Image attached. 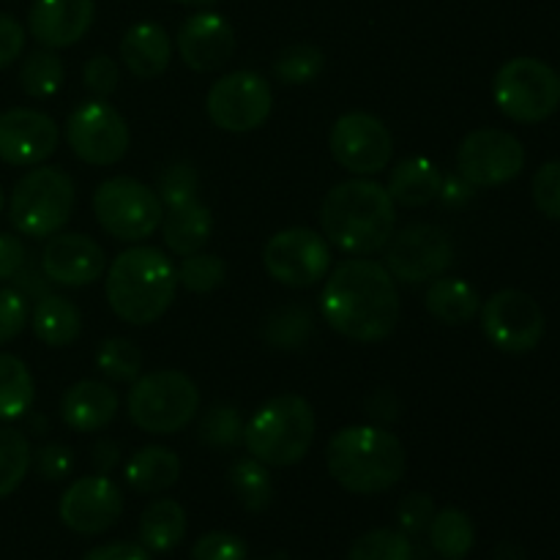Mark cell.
Masks as SVG:
<instances>
[{"label": "cell", "mask_w": 560, "mask_h": 560, "mask_svg": "<svg viewBox=\"0 0 560 560\" xmlns=\"http://www.w3.org/2000/svg\"><path fill=\"white\" fill-rule=\"evenodd\" d=\"M320 312L328 326L350 342H383L394 334L402 312L397 279L370 257H350L323 284Z\"/></svg>", "instance_id": "obj_1"}, {"label": "cell", "mask_w": 560, "mask_h": 560, "mask_svg": "<svg viewBox=\"0 0 560 560\" xmlns=\"http://www.w3.org/2000/svg\"><path fill=\"white\" fill-rule=\"evenodd\" d=\"M320 228L345 255L370 257L386 249L397 228V202L370 178H350L334 186L320 206Z\"/></svg>", "instance_id": "obj_2"}, {"label": "cell", "mask_w": 560, "mask_h": 560, "mask_svg": "<svg viewBox=\"0 0 560 560\" xmlns=\"http://www.w3.org/2000/svg\"><path fill=\"white\" fill-rule=\"evenodd\" d=\"M326 465L331 479L353 495H381L397 487L408 470L402 441L386 427H345L328 441Z\"/></svg>", "instance_id": "obj_3"}, {"label": "cell", "mask_w": 560, "mask_h": 560, "mask_svg": "<svg viewBox=\"0 0 560 560\" xmlns=\"http://www.w3.org/2000/svg\"><path fill=\"white\" fill-rule=\"evenodd\" d=\"M178 271L156 246H131L107 268L104 293L109 310L129 326H151L173 306Z\"/></svg>", "instance_id": "obj_4"}, {"label": "cell", "mask_w": 560, "mask_h": 560, "mask_svg": "<svg viewBox=\"0 0 560 560\" xmlns=\"http://www.w3.org/2000/svg\"><path fill=\"white\" fill-rule=\"evenodd\" d=\"M315 432L317 419L310 399L279 394L246 421L244 446L249 457L268 468H290L310 454Z\"/></svg>", "instance_id": "obj_5"}, {"label": "cell", "mask_w": 560, "mask_h": 560, "mask_svg": "<svg viewBox=\"0 0 560 560\" xmlns=\"http://www.w3.org/2000/svg\"><path fill=\"white\" fill-rule=\"evenodd\" d=\"M126 410L131 424L148 435H178L200 410V392L186 372L159 370L131 383Z\"/></svg>", "instance_id": "obj_6"}, {"label": "cell", "mask_w": 560, "mask_h": 560, "mask_svg": "<svg viewBox=\"0 0 560 560\" xmlns=\"http://www.w3.org/2000/svg\"><path fill=\"white\" fill-rule=\"evenodd\" d=\"M74 180L60 167H33L16 180L9 200V219L27 238H49L60 233L74 211Z\"/></svg>", "instance_id": "obj_7"}, {"label": "cell", "mask_w": 560, "mask_h": 560, "mask_svg": "<svg viewBox=\"0 0 560 560\" xmlns=\"http://www.w3.org/2000/svg\"><path fill=\"white\" fill-rule=\"evenodd\" d=\"M492 98L506 118L541 124L560 104V74L539 58H512L492 80Z\"/></svg>", "instance_id": "obj_8"}, {"label": "cell", "mask_w": 560, "mask_h": 560, "mask_svg": "<svg viewBox=\"0 0 560 560\" xmlns=\"http://www.w3.org/2000/svg\"><path fill=\"white\" fill-rule=\"evenodd\" d=\"M93 213L107 235L118 241H145L162 228L164 206L156 189H148L142 180L115 175L93 191Z\"/></svg>", "instance_id": "obj_9"}, {"label": "cell", "mask_w": 560, "mask_h": 560, "mask_svg": "<svg viewBox=\"0 0 560 560\" xmlns=\"http://www.w3.org/2000/svg\"><path fill=\"white\" fill-rule=\"evenodd\" d=\"M66 142L80 162L113 167L129 151V124L107 98H88L66 118Z\"/></svg>", "instance_id": "obj_10"}, {"label": "cell", "mask_w": 560, "mask_h": 560, "mask_svg": "<svg viewBox=\"0 0 560 560\" xmlns=\"http://www.w3.org/2000/svg\"><path fill=\"white\" fill-rule=\"evenodd\" d=\"M273 109L271 82L257 71H233L208 88L206 113L222 131L246 135L260 129Z\"/></svg>", "instance_id": "obj_11"}, {"label": "cell", "mask_w": 560, "mask_h": 560, "mask_svg": "<svg viewBox=\"0 0 560 560\" xmlns=\"http://www.w3.org/2000/svg\"><path fill=\"white\" fill-rule=\"evenodd\" d=\"M262 266L284 288H312L331 268V244L312 228L279 230L262 249Z\"/></svg>", "instance_id": "obj_12"}, {"label": "cell", "mask_w": 560, "mask_h": 560, "mask_svg": "<svg viewBox=\"0 0 560 560\" xmlns=\"http://www.w3.org/2000/svg\"><path fill=\"white\" fill-rule=\"evenodd\" d=\"M386 252V268L405 284H424L443 277L454 262L452 235L441 224H408L392 235Z\"/></svg>", "instance_id": "obj_13"}, {"label": "cell", "mask_w": 560, "mask_h": 560, "mask_svg": "<svg viewBox=\"0 0 560 560\" xmlns=\"http://www.w3.org/2000/svg\"><path fill=\"white\" fill-rule=\"evenodd\" d=\"M481 328L485 337L501 353L523 355L539 348L545 337V312L523 290H498L481 306Z\"/></svg>", "instance_id": "obj_14"}, {"label": "cell", "mask_w": 560, "mask_h": 560, "mask_svg": "<svg viewBox=\"0 0 560 560\" xmlns=\"http://www.w3.org/2000/svg\"><path fill=\"white\" fill-rule=\"evenodd\" d=\"M328 148L339 167L366 178L388 167L394 156V137L377 115L355 109V113L339 115L337 124L331 126Z\"/></svg>", "instance_id": "obj_15"}, {"label": "cell", "mask_w": 560, "mask_h": 560, "mask_svg": "<svg viewBox=\"0 0 560 560\" xmlns=\"http://www.w3.org/2000/svg\"><path fill=\"white\" fill-rule=\"evenodd\" d=\"M525 167V148L512 131L476 129L457 148V173L470 186H501Z\"/></svg>", "instance_id": "obj_16"}, {"label": "cell", "mask_w": 560, "mask_h": 560, "mask_svg": "<svg viewBox=\"0 0 560 560\" xmlns=\"http://www.w3.org/2000/svg\"><path fill=\"white\" fill-rule=\"evenodd\" d=\"M60 523L82 536H96L113 528L124 514V492L109 476H82L66 487L58 503Z\"/></svg>", "instance_id": "obj_17"}, {"label": "cell", "mask_w": 560, "mask_h": 560, "mask_svg": "<svg viewBox=\"0 0 560 560\" xmlns=\"http://www.w3.org/2000/svg\"><path fill=\"white\" fill-rule=\"evenodd\" d=\"M60 129L47 113L14 107L0 113V159L11 167H38L55 153Z\"/></svg>", "instance_id": "obj_18"}, {"label": "cell", "mask_w": 560, "mask_h": 560, "mask_svg": "<svg viewBox=\"0 0 560 560\" xmlns=\"http://www.w3.org/2000/svg\"><path fill=\"white\" fill-rule=\"evenodd\" d=\"M104 268L107 255L91 235L55 233L42 252L44 277L60 288H88L102 279Z\"/></svg>", "instance_id": "obj_19"}, {"label": "cell", "mask_w": 560, "mask_h": 560, "mask_svg": "<svg viewBox=\"0 0 560 560\" xmlns=\"http://www.w3.org/2000/svg\"><path fill=\"white\" fill-rule=\"evenodd\" d=\"M180 60L191 71L211 74L224 69L235 55V31L217 11H197L178 31Z\"/></svg>", "instance_id": "obj_20"}, {"label": "cell", "mask_w": 560, "mask_h": 560, "mask_svg": "<svg viewBox=\"0 0 560 560\" xmlns=\"http://www.w3.org/2000/svg\"><path fill=\"white\" fill-rule=\"evenodd\" d=\"M93 0H33L27 31L42 47L66 49L80 42L93 25Z\"/></svg>", "instance_id": "obj_21"}, {"label": "cell", "mask_w": 560, "mask_h": 560, "mask_svg": "<svg viewBox=\"0 0 560 560\" xmlns=\"http://www.w3.org/2000/svg\"><path fill=\"white\" fill-rule=\"evenodd\" d=\"M118 394L102 381L74 383L60 399L63 424L74 432H102L118 416Z\"/></svg>", "instance_id": "obj_22"}, {"label": "cell", "mask_w": 560, "mask_h": 560, "mask_svg": "<svg viewBox=\"0 0 560 560\" xmlns=\"http://www.w3.org/2000/svg\"><path fill=\"white\" fill-rule=\"evenodd\" d=\"M170 58H173V42L159 22H137L120 38V60L137 80L162 77Z\"/></svg>", "instance_id": "obj_23"}, {"label": "cell", "mask_w": 560, "mask_h": 560, "mask_svg": "<svg viewBox=\"0 0 560 560\" xmlns=\"http://www.w3.org/2000/svg\"><path fill=\"white\" fill-rule=\"evenodd\" d=\"M162 238L173 255L189 257L208 244L213 233V213L206 202L191 200L184 206L164 208Z\"/></svg>", "instance_id": "obj_24"}, {"label": "cell", "mask_w": 560, "mask_h": 560, "mask_svg": "<svg viewBox=\"0 0 560 560\" xmlns=\"http://www.w3.org/2000/svg\"><path fill=\"white\" fill-rule=\"evenodd\" d=\"M386 189L397 206L424 208L435 197H441L443 173L435 162L424 156L402 159V162L394 164Z\"/></svg>", "instance_id": "obj_25"}, {"label": "cell", "mask_w": 560, "mask_h": 560, "mask_svg": "<svg viewBox=\"0 0 560 560\" xmlns=\"http://www.w3.org/2000/svg\"><path fill=\"white\" fill-rule=\"evenodd\" d=\"M31 326L47 348H69L82 334V312L66 295L47 293L33 306Z\"/></svg>", "instance_id": "obj_26"}, {"label": "cell", "mask_w": 560, "mask_h": 560, "mask_svg": "<svg viewBox=\"0 0 560 560\" xmlns=\"http://www.w3.org/2000/svg\"><path fill=\"white\" fill-rule=\"evenodd\" d=\"M424 306L443 326H465L481 310L479 290L457 277H438L427 288Z\"/></svg>", "instance_id": "obj_27"}, {"label": "cell", "mask_w": 560, "mask_h": 560, "mask_svg": "<svg viewBox=\"0 0 560 560\" xmlns=\"http://www.w3.org/2000/svg\"><path fill=\"white\" fill-rule=\"evenodd\" d=\"M126 485L140 495H159L170 490L180 476L178 454L164 446L137 448L124 468Z\"/></svg>", "instance_id": "obj_28"}, {"label": "cell", "mask_w": 560, "mask_h": 560, "mask_svg": "<svg viewBox=\"0 0 560 560\" xmlns=\"http://www.w3.org/2000/svg\"><path fill=\"white\" fill-rule=\"evenodd\" d=\"M140 545L148 552H170L184 541L186 536V512L173 498H159L148 503L140 514Z\"/></svg>", "instance_id": "obj_29"}, {"label": "cell", "mask_w": 560, "mask_h": 560, "mask_svg": "<svg viewBox=\"0 0 560 560\" xmlns=\"http://www.w3.org/2000/svg\"><path fill=\"white\" fill-rule=\"evenodd\" d=\"M427 534H430L432 550H435L443 560H463L468 558L470 550H474V520H470L463 509L448 506L435 512Z\"/></svg>", "instance_id": "obj_30"}, {"label": "cell", "mask_w": 560, "mask_h": 560, "mask_svg": "<svg viewBox=\"0 0 560 560\" xmlns=\"http://www.w3.org/2000/svg\"><path fill=\"white\" fill-rule=\"evenodd\" d=\"M36 383L22 359L0 353V421H16L33 408Z\"/></svg>", "instance_id": "obj_31"}, {"label": "cell", "mask_w": 560, "mask_h": 560, "mask_svg": "<svg viewBox=\"0 0 560 560\" xmlns=\"http://www.w3.org/2000/svg\"><path fill=\"white\" fill-rule=\"evenodd\" d=\"M312 328V312L304 304H284L277 312L268 315V320L262 323V339H266L271 348L279 350H299L310 342Z\"/></svg>", "instance_id": "obj_32"}, {"label": "cell", "mask_w": 560, "mask_h": 560, "mask_svg": "<svg viewBox=\"0 0 560 560\" xmlns=\"http://www.w3.org/2000/svg\"><path fill=\"white\" fill-rule=\"evenodd\" d=\"M230 487L246 512H266L273 501V479L268 465L244 457L230 468Z\"/></svg>", "instance_id": "obj_33"}, {"label": "cell", "mask_w": 560, "mask_h": 560, "mask_svg": "<svg viewBox=\"0 0 560 560\" xmlns=\"http://www.w3.org/2000/svg\"><path fill=\"white\" fill-rule=\"evenodd\" d=\"M63 60L52 49H36L20 66V85L31 98H49L63 88Z\"/></svg>", "instance_id": "obj_34"}, {"label": "cell", "mask_w": 560, "mask_h": 560, "mask_svg": "<svg viewBox=\"0 0 560 560\" xmlns=\"http://www.w3.org/2000/svg\"><path fill=\"white\" fill-rule=\"evenodd\" d=\"M326 55L315 44H290L273 58V77L282 85H310L323 74Z\"/></svg>", "instance_id": "obj_35"}, {"label": "cell", "mask_w": 560, "mask_h": 560, "mask_svg": "<svg viewBox=\"0 0 560 560\" xmlns=\"http://www.w3.org/2000/svg\"><path fill=\"white\" fill-rule=\"evenodd\" d=\"M33 452L27 438L14 427H0V501L16 492L31 470Z\"/></svg>", "instance_id": "obj_36"}, {"label": "cell", "mask_w": 560, "mask_h": 560, "mask_svg": "<svg viewBox=\"0 0 560 560\" xmlns=\"http://www.w3.org/2000/svg\"><path fill=\"white\" fill-rule=\"evenodd\" d=\"M96 370L113 383H135L142 372V353L131 339L109 337L96 350Z\"/></svg>", "instance_id": "obj_37"}, {"label": "cell", "mask_w": 560, "mask_h": 560, "mask_svg": "<svg viewBox=\"0 0 560 560\" xmlns=\"http://www.w3.org/2000/svg\"><path fill=\"white\" fill-rule=\"evenodd\" d=\"M413 556L410 536L392 528L366 530L348 550V560H413Z\"/></svg>", "instance_id": "obj_38"}, {"label": "cell", "mask_w": 560, "mask_h": 560, "mask_svg": "<svg viewBox=\"0 0 560 560\" xmlns=\"http://www.w3.org/2000/svg\"><path fill=\"white\" fill-rule=\"evenodd\" d=\"M197 438L208 448H235L244 443V419L233 405H211L197 424Z\"/></svg>", "instance_id": "obj_39"}, {"label": "cell", "mask_w": 560, "mask_h": 560, "mask_svg": "<svg viewBox=\"0 0 560 560\" xmlns=\"http://www.w3.org/2000/svg\"><path fill=\"white\" fill-rule=\"evenodd\" d=\"M175 271H178L180 288L197 295L213 293L228 279V266H224L222 257L206 255V252H195V255L184 257V262Z\"/></svg>", "instance_id": "obj_40"}, {"label": "cell", "mask_w": 560, "mask_h": 560, "mask_svg": "<svg viewBox=\"0 0 560 560\" xmlns=\"http://www.w3.org/2000/svg\"><path fill=\"white\" fill-rule=\"evenodd\" d=\"M197 189H200V178H197V170L189 162H173L159 173L156 195L164 208L197 200Z\"/></svg>", "instance_id": "obj_41"}, {"label": "cell", "mask_w": 560, "mask_h": 560, "mask_svg": "<svg viewBox=\"0 0 560 560\" xmlns=\"http://www.w3.org/2000/svg\"><path fill=\"white\" fill-rule=\"evenodd\" d=\"M246 556H249L246 541L228 530L202 534L191 547V560H246Z\"/></svg>", "instance_id": "obj_42"}, {"label": "cell", "mask_w": 560, "mask_h": 560, "mask_svg": "<svg viewBox=\"0 0 560 560\" xmlns=\"http://www.w3.org/2000/svg\"><path fill=\"white\" fill-rule=\"evenodd\" d=\"M530 195H534L536 208L545 217L560 222V159L541 164L536 170L534 180H530Z\"/></svg>", "instance_id": "obj_43"}, {"label": "cell", "mask_w": 560, "mask_h": 560, "mask_svg": "<svg viewBox=\"0 0 560 560\" xmlns=\"http://www.w3.org/2000/svg\"><path fill=\"white\" fill-rule=\"evenodd\" d=\"M432 517H435V501L430 495H424V492H410V495H405L399 501L397 523L402 534H424L430 528Z\"/></svg>", "instance_id": "obj_44"}, {"label": "cell", "mask_w": 560, "mask_h": 560, "mask_svg": "<svg viewBox=\"0 0 560 560\" xmlns=\"http://www.w3.org/2000/svg\"><path fill=\"white\" fill-rule=\"evenodd\" d=\"M27 326V299L16 288H0V345H9Z\"/></svg>", "instance_id": "obj_45"}, {"label": "cell", "mask_w": 560, "mask_h": 560, "mask_svg": "<svg viewBox=\"0 0 560 560\" xmlns=\"http://www.w3.org/2000/svg\"><path fill=\"white\" fill-rule=\"evenodd\" d=\"M82 82L96 98H109L118 91L120 69L109 55H93L82 69Z\"/></svg>", "instance_id": "obj_46"}, {"label": "cell", "mask_w": 560, "mask_h": 560, "mask_svg": "<svg viewBox=\"0 0 560 560\" xmlns=\"http://www.w3.org/2000/svg\"><path fill=\"white\" fill-rule=\"evenodd\" d=\"M31 465H36V474L44 481H63L74 470V452L63 443H47L33 454Z\"/></svg>", "instance_id": "obj_47"}, {"label": "cell", "mask_w": 560, "mask_h": 560, "mask_svg": "<svg viewBox=\"0 0 560 560\" xmlns=\"http://www.w3.org/2000/svg\"><path fill=\"white\" fill-rule=\"evenodd\" d=\"M25 49V27L11 14L0 11V69L14 63Z\"/></svg>", "instance_id": "obj_48"}, {"label": "cell", "mask_w": 560, "mask_h": 560, "mask_svg": "<svg viewBox=\"0 0 560 560\" xmlns=\"http://www.w3.org/2000/svg\"><path fill=\"white\" fill-rule=\"evenodd\" d=\"M364 408V413L375 421V427L392 424L399 413V402L397 397H394L392 388H377V392H372L370 397H366Z\"/></svg>", "instance_id": "obj_49"}, {"label": "cell", "mask_w": 560, "mask_h": 560, "mask_svg": "<svg viewBox=\"0 0 560 560\" xmlns=\"http://www.w3.org/2000/svg\"><path fill=\"white\" fill-rule=\"evenodd\" d=\"M27 252L16 235L0 233V282L5 279H14V273L25 266Z\"/></svg>", "instance_id": "obj_50"}, {"label": "cell", "mask_w": 560, "mask_h": 560, "mask_svg": "<svg viewBox=\"0 0 560 560\" xmlns=\"http://www.w3.org/2000/svg\"><path fill=\"white\" fill-rule=\"evenodd\" d=\"M49 279L44 277V271L42 268H36V266H31V262L25 260V266L20 268V271L14 273V288L20 290L22 295H25L27 301H38V299H44V295L49 293Z\"/></svg>", "instance_id": "obj_51"}, {"label": "cell", "mask_w": 560, "mask_h": 560, "mask_svg": "<svg viewBox=\"0 0 560 560\" xmlns=\"http://www.w3.org/2000/svg\"><path fill=\"white\" fill-rule=\"evenodd\" d=\"M82 560H151V552L131 541H113V545L93 547Z\"/></svg>", "instance_id": "obj_52"}, {"label": "cell", "mask_w": 560, "mask_h": 560, "mask_svg": "<svg viewBox=\"0 0 560 560\" xmlns=\"http://www.w3.org/2000/svg\"><path fill=\"white\" fill-rule=\"evenodd\" d=\"M91 459H93V468H96V474L107 476L109 470H113L115 465L120 463V448H118V443L109 441V438H104V441H98L96 446H93Z\"/></svg>", "instance_id": "obj_53"}, {"label": "cell", "mask_w": 560, "mask_h": 560, "mask_svg": "<svg viewBox=\"0 0 560 560\" xmlns=\"http://www.w3.org/2000/svg\"><path fill=\"white\" fill-rule=\"evenodd\" d=\"M495 560H525V552L517 545H501L495 550Z\"/></svg>", "instance_id": "obj_54"}, {"label": "cell", "mask_w": 560, "mask_h": 560, "mask_svg": "<svg viewBox=\"0 0 560 560\" xmlns=\"http://www.w3.org/2000/svg\"><path fill=\"white\" fill-rule=\"evenodd\" d=\"M175 3L195 5V9H202V5H211V3H217V0H175Z\"/></svg>", "instance_id": "obj_55"}, {"label": "cell", "mask_w": 560, "mask_h": 560, "mask_svg": "<svg viewBox=\"0 0 560 560\" xmlns=\"http://www.w3.org/2000/svg\"><path fill=\"white\" fill-rule=\"evenodd\" d=\"M3 206H5V197H3V189H0V213H3Z\"/></svg>", "instance_id": "obj_56"}]
</instances>
